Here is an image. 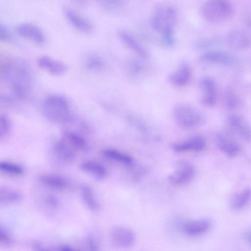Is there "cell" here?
Instances as JSON below:
<instances>
[{"mask_svg": "<svg viewBox=\"0 0 251 251\" xmlns=\"http://www.w3.org/2000/svg\"><path fill=\"white\" fill-rule=\"evenodd\" d=\"M22 199L21 194L17 190L6 186L0 188V204H10L19 202Z\"/></svg>", "mask_w": 251, "mask_h": 251, "instance_id": "25", "label": "cell"}, {"mask_svg": "<svg viewBox=\"0 0 251 251\" xmlns=\"http://www.w3.org/2000/svg\"><path fill=\"white\" fill-rule=\"evenodd\" d=\"M80 193L83 202L88 209L92 211H97L99 210V203L90 187L86 185H82Z\"/></svg>", "mask_w": 251, "mask_h": 251, "instance_id": "23", "label": "cell"}, {"mask_svg": "<svg viewBox=\"0 0 251 251\" xmlns=\"http://www.w3.org/2000/svg\"><path fill=\"white\" fill-rule=\"evenodd\" d=\"M0 39L4 42H9L12 40V36L9 29L2 24L0 26Z\"/></svg>", "mask_w": 251, "mask_h": 251, "instance_id": "34", "label": "cell"}, {"mask_svg": "<svg viewBox=\"0 0 251 251\" xmlns=\"http://www.w3.org/2000/svg\"><path fill=\"white\" fill-rule=\"evenodd\" d=\"M112 242L121 247H128L135 240V234L130 229L122 226H116L112 228L110 233Z\"/></svg>", "mask_w": 251, "mask_h": 251, "instance_id": "11", "label": "cell"}, {"mask_svg": "<svg viewBox=\"0 0 251 251\" xmlns=\"http://www.w3.org/2000/svg\"><path fill=\"white\" fill-rule=\"evenodd\" d=\"M16 34L20 37L36 44L42 45L46 41V36L42 29L36 25L23 23L15 28Z\"/></svg>", "mask_w": 251, "mask_h": 251, "instance_id": "7", "label": "cell"}, {"mask_svg": "<svg viewBox=\"0 0 251 251\" xmlns=\"http://www.w3.org/2000/svg\"><path fill=\"white\" fill-rule=\"evenodd\" d=\"M102 154L109 159L127 166H131L133 163V160L130 155L114 149H105L102 151Z\"/></svg>", "mask_w": 251, "mask_h": 251, "instance_id": "26", "label": "cell"}, {"mask_svg": "<svg viewBox=\"0 0 251 251\" xmlns=\"http://www.w3.org/2000/svg\"><path fill=\"white\" fill-rule=\"evenodd\" d=\"M251 200V188H245L235 193L230 201L231 208L236 211L245 207Z\"/></svg>", "mask_w": 251, "mask_h": 251, "instance_id": "22", "label": "cell"}, {"mask_svg": "<svg viewBox=\"0 0 251 251\" xmlns=\"http://www.w3.org/2000/svg\"><path fill=\"white\" fill-rule=\"evenodd\" d=\"M195 170L193 165L187 161L177 162L176 169L168 176L170 183L182 185L190 181L194 176Z\"/></svg>", "mask_w": 251, "mask_h": 251, "instance_id": "6", "label": "cell"}, {"mask_svg": "<svg viewBox=\"0 0 251 251\" xmlns=\"http://www.w3.org/2000/svg\"><path fill=\"white\" fill-rule=\"evenodd\" d=\"M99 1L104 9L110 11L117 10L122 5V0H99Z\"/></svg>", "mask_w": 251, "mask_h": 251, "instance_id": "31", "label": "cell"}, {"mask_svg": "<svg viewBox=\"0 0 251 251\" xmlns=\"http://www.w3.org/2000/svg\"><path fill=\"white\" fill-rule=\"evenodd\" d=\"M245 238L247 243L251 246V231H249L245 233Z\"/></svg>", "mask_w": 251, "mask_h": 251, "instance_id": "37", "label": "cell"}, {"mask_svg": "<svg viewBox=\"0 0 251 251\" xmlns=\"http://www.w3.org/2000/svg\"><path fill=\"white\" fill-rule=\"evenodd\" d=\"M211 226L210 221L206 219H201L184 222L181 225V229L188 235L197 236L207 232Z\"/></svg>", "mask_w": 251, "mask_h": 251, "instance_id": "16", "label": "cell"}, {"mask_svg": "<svg viewBox=\"0 0 251 251\" xmlns=\"http://www.w3.org/2000/svg\"><path fill=\"white\" fill-rule=\"evenodd\" d=\"M216 144L219 150L226 157L232 158L241 151L239 144L227 134L219 133L216 135Z\"/></svg>", "mask_w": 251, "mask_h": 251, "instance_id": "10", "label": "cell"}, {"mask_svg": "<svg viewBox=\"0 0 251 251\" xmlns=\"http://www.w3.org/2000/svg\"><path fill=\"white\" fill-rule=\"evenodd\" d=\"M228 40L229 44L236 48H244L249 44V40L247 36L240 31H235L231 33Z\"/></svg>", "mask_w": 251, "mask_h": 251, "instance_id": "27", "label": "cell"}, {"mask_svg": "<svg viewBox=\"0 0 251 251\" xmlns=\"http://www.w3.org/2000/svg\"><path fill=\"white\" fill-rule=\"evenodd\" d=\"M62 137L76 151H83L88 149V143L85 138L76 131L66 130L63 132Z\"/></svg>", "mask_w": 251, "mask_h": 251, "instance_id": "20", "label": "cell"}, {"mask_svg": "<svg viewBox=\"0 0 251 251\" xmlns=\"http://www.w3.org/2000/svg\"><path fill=\"white\" fill-rule=\"evenodd\" d=\"M201 62L221 65H230L234 62L232 56L221 51H209L202 54L200 57Z\"/></svg>", "mask_w": 251, "mask_h": 251, "instance_id": "19", "label": "cell"}, {"mask_svg": "<svg viewBox=\"0 0 251 251\" xmlns=\"http://www.w3.org/2000/svg\"><path fill=\"white\" fill-rule=\"evenodd\" d=\"M176 20L175 9L168 5L158 6L151 17L152 28L161 34L162 40L167 46H171L174 44V28Z\"/></svg>", "mask_w": 251, "mask_h": 251, "instance_id": "2", "label": "cell"}, {"mask_svg": "<svg viewBox=\"0 0 251 251\" xmlns=\"http://www.w3.org/2000/svg\"><path fill=\"white\" fill-rule=\"evenodd\" d=\"M42 112L49 121L58 124H65L72 119L71 106L68 100L59 94L47 96L41 105Z\"/></svg>", "mask_w": 251, "mask_h": 251, "instance_id": "3", "label": "cell"}, {"mask_svg": "<svg viewBox=\"0 0 251 251\" xmlns=\"http://www.w3.org/2000/svg\"><path fill=\"white\" fill-rule=\"evenodd\" d=\"M80 168L83 172L98 180L103 179L107 174L105 168L102 164L93 161H86L81 163Z\"/></svg>", "mask_w": 251, "mask_h": 251, "instance_id": "21", "label": "cell"}, {"mask_svg": "<svg viewBox=\"0 0 251 251\" xmlns=\"http://www.w3.org/2000/svg\"><path fill=\"white\" fill-rule=\"evenodd\" d=\"M192 77V71L189 65L182 62L177 69L168 75L170 83L176 87H183L188 84Z\"/></svg>", "mask_w": 251, "mask_h": 251, "instance_id": "13", "label": "cell"}, {"mask_svg": "<svg viewBox=\"0 0 251 251\" xmlns=\"http://www.w3.org/2000/svg\"><path fill=\"white\" fill-rule=\"evenodd\" d=\"M13 243V240L7 231L1 226L0 227V244L1 246H8Z\"/></svg>", "mask_w": 251, "mask_h": 251, "instance_id": "32", "label": "cell"}, {"mask_svg": "<svg viewBox=\"0 0 251 251\" xmlns=\"http://www.w3.org/2000/svg\"><path fill=\"white\" fill-rule=\"evenodd\" d=\"M86 244L89 250L93 251H97L99 250V244L93 236H89L87 238Z\"/></svg>", "mask_w": 251, "mask_h": 251, "instance_id": "36", "label": "cell"}, {"mask_svg": "<svg viewBox=\"0 0 251 251\" xmlns=\"http://www.w3.org/2000/svg\"><path fill=\"white\" fill-rule=\"evenodd\" d=\"M75 150L62 137L54 143L53 151L56 157L65 163H71L76 158Z\"/></svg>", "mask_w": 251, "mask_h": 251, "instance_id": "14", "label": "cell"}, {"mask_svg": "<svg viewBox=\"0 0 251 251\" xmlns=\"http://www.w3.org/2000/svg\"><path fill=\"white\" fill-rule=\"evenodd\" d=\"M37 65L44 71L57 76L62 75L67 69L64 63L48 55H42L39 57Z\"/></svg>", "mask_w": 251, "mask_h": 251, "instance_id": "15", "label": "cell"}, {"mask_svg": "<svg viewBox=\"0 0 251 251\" xmlns=\"http://www.w3.org/2000/svg\"><path fill=\"white\" fill-rule=\"evenodd\" d=\"M175 122L180 126L191 129L201 125L204 121L202 113L193 106L187 104H178L173 110Z\"/></svg>", "mask_w": 251, "mask_h": 251, "instance_id": "5", "label": "cell"}, {"mask_svg": "<svg viewBox=\"0 0 251 251\" xmlns=\"http://www.w3.org/2000/svg\"><path fill=\"white\" fill-rule=\"evenodd\" d=\"M39 180L44 186L55 190H63L67 185L64 178L55 175L44 174L40 176Z\"/></svg>", "mask_w": 251, "mask_h": 251, "instance_id": "24", "label": "cell"}, {"mask_svg": "<svg viewBox=\"0 0 251 251\" xmlns=\"http://www.w3.org/2000/svg\"><path fill=\"white\" fill-rule=\"evenodd\" d=\"M230 131L242 139L251 142V125L243 116L232 114L227 119Z\"/></svg>", "mask_w": 251, "mask_h": 251, "instance_id": "8", "label": "cell"}, {"mask_svg": "<svg viewBox=\"0 0 251 251\" xmlns=\"http://www.w3.org/2000/svg\"><path fill=\"white\" fill-rule=\"evenodd\" d=\"M12 124L10 119L5 114H1L0 118V138L6 137L10 133Z\"/></svg>", "mask_w": 251, "mask_h": 251, "instance_id": "29", "label": "cell"}, {"mask_svg": "<svg viewBox=\"0 0 251 251\" xmlns=\"http://www.w3.org/2000/svg\"><path fill=\"white\" fill-rule=\"evenodd\" d=\"M200 85L202 92L201 103L206 106H212L217 99V88L214 81L210 77H205L201 79Z\"/></svg>", "mask_w": 251, "mask_h": 251, "instance_id": "17", "label": "cell"}, {"mask_svg": "<svg viewBox=\"0 0 251 251\" xmlns=\"http://www.w3.org/2000/svg\"><path fill=\"white\" fill-rule=\"evenodd\" d=\"M0 170L1 172L12 176H21L24 172L23 168L16 163L1 161L0 163Z\"/></svg>", "mask_w": 251, "mask_h": 251, "instance_id": "28", "label": "cell"}, {"mask_svg": "<svg viewBox=\"0 0 251 251\" xmlns=\"http://www.w3.org/2000/svg\"><path fill=\"white\" fill-rule=\"evenodd\" d=\"M206 146V141L202 137L196 136L181 142L174 143L171 147L176 152H184L201 151L205 149Z\"/></svg>", "mask_w": 251, "mask_h": 251, "instance_id": "12", "label": "cell"}, {"mask_svg": "<svg viewBox=\"0 0 251 251\" xmlns=\"http://www.w3.org/2000/svg\"><path fill=\"white\" fill-rule=\"evenodd\" d=\"M200 13L208 22L222 23L232 17L234 8L228 0H207L201 5Z\"/></svg>", "mask_w": 251, "mask_h": 251, "instance_id": "4", "label": "cell"}, {"mask_svg": "<svg viewBox=\"0 0 251 251\" xmlns=\"http://www.w3.org/2000/svg\"><path fill=\"white\" fill-rule=\"evenodd\" d=\"M226 103L229 107H235L238 102L237 96L232 91H228L225 95Z\"/></svg>", "mask_w": 251, "mask_h": 251, "instance_id": "33", "label": "cell"}, {"mask_svg": "<svg viewBox=\"0 0 251 251\" xmlns=\"http://www.w3.org/2000/svg\"><path fill=\"white\" fill-rule=\"evenodd\" d=\"M1 72L15 96L22 100L30 97L33 86V76L26 62L17 58L8 59L1 66Z\"/></svg>", "mask_w": 251, "mask_h": 251, "instance_id": "1", "label": "cell"}, {"mask_svg": "<svg viewBox=\"0 0 251 251\" xmlns=\"http://www.w3.org/2000/svg\"><path fill=\"white\" fill-rule=\"evenodd\" d=\"M44 201L47 206L51 208H55L58 206V201L56 198L50 195H47L44 198Z\"/></svg>", "mask_w": 251, "mask_h": 251, "instance_id": "35", "label": "cell"}, {"mask_svg": "<svg viewBox=\"0 0 251 251\" xmlns=\"http://www.w3.org/2000/svg\"><path fill=\"white\" fill-rule=\"evenodd\" d=\"M86 66L91 70L98 71L103 66L102 61L97 56L91 55L87 59Z\"/></svg>", "mask_w": 251, "mask_h": 251, "instance_id": "30", "label": "cell"}, {"mask_svg": "<svg viewBox=\"0 0 251 251\" xmlns=\"http://www.w3.org/2000/svg\"><path fill=\"white\" fill-rule=\"evenodd\" d=\"M118 35L122 42L137 55L143 58L148 57L147 50L130 33L125 30H120Z\"/></svg>", "mask_w": 251, "mask_h": 251, "instance_id": "18", "label": "cell"}, {"mask_svg": "<svg viewBox=\"0 0 251 251\" xmlns=\"http://www.w3.org/2000/svg\"><path fill=\"white\" fill-rule=\"evenodd\" d=\"M64 16L68 23L77 30L90 33L93 30L92 23L85 17L69 7L63 9Z\"/></svg>", "mask_w": 251, "mask_h": 251, "instance_id": "9", "label": "cell"}]
</instances>
